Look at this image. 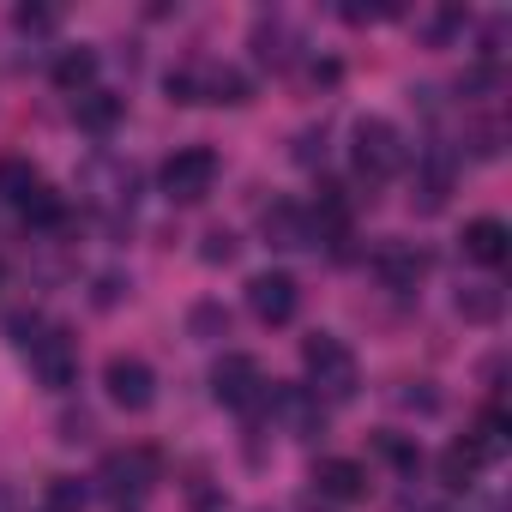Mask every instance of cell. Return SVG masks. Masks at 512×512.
<instances>
[{
	"mask_svg": "<svg viewBox=\"0 0 512 512\" xmlns=\"http://www.w3.org/2000/svg\"><path fill=\"white\" fill-rule=\"evenodd\" d=\"M253 55H260L266 67H290V61H296V31H290V19H260V25H253Z\"/></svg>",
	"mask_w": 512,
	"mask_h": 512,
	"instance_id": "obj_18",
	"label": "cell"
},
{
	"mask_svg": "<svg viewBox=\"0 0 512 512\" xmlns=\"http://www.w3.org/2000/svg\"><path fill=\"white\" fill-rule=\"evenodd\" d=\"M0 512H13V488H0Z\"/></svg>",
	"mask_w": 512,
	"mask_h": 512,
	"instance_id": "obj_37",
	"label": "cell"
},
{
	"mask_svg": "<svg viewBox=\"0 0 512 512\" xmlns=\"http://www.w3.org/2000/svg\"><path fill=\"white\" fill-rule=\"evenodd\" d=\"M314 488H320V500L350 506V500H368V470L356 458H320L314 464Z\"/></svg>",
	"mask_w": 512,
	"mask_h": 512,
	"instance_id": "obj_14",
	"label": "cell"
},
{
	"mask_svg": "<svg viewBox=\"0 0 512 512\" xmlns=\"http://www.w3.org/2000/svg\"><path fill=\"white\" fill-rule=\"evenodd\" d=\"M211 187H217V151H211V145H181V151L163 163V193H169L175 205H199Z\"/></svg>",
	"mask_w": 512,
	"mask_h": 512,
	"instance_id": "obj_5",
	"label": "cell"
},
{
	"mask_svg": "<svg viewBox=\"0 0 512 512\" xmlns=\"http://www.w3.org/2000/svg\"><path fill=\"white\" fill-rule=\"evenodd\" d=\"M374 278H380L386 290H416V284L428 278V253H422L416 241H380V247H374Z\"/></svg>",
	"mask_w": 512,
	"mask_h": 512,
	"instance_id": "obj_12",
	"label": "cell"
},
{
	"mask_svg": "<svg viewBox=\"0 0 512 512\" xmlns=\"http://www.w3.org/2000/svg\"><path fill=\"white\" fill-rule=\"evenodd\" d=\"M121 115H127V97L121 91H85V97H73V121L91 133V139H109L115 127H121Z\"/></svg>",
	"mask_w": 512,
	"mask_h": 512,
	"instance_id": "obj_16",
	"label": "cell"
},
{
	"mask_svg": "<svg viewBox=\"0 0 512 512\" xmlns=\"http://www.w3.org/2000/svg\"><path fill=\"white\" fill-rule=\"evenodd\" d=\"M199 260H205V266H229V260H235V235H229V229H211L205 247H199Z\"/></svg>",
	"mask_w": 512,
	"mask_h": 512,
	"instance_id": "obj_30",
	"label": "cell"
},
{
	"mask_svg": "<svg viewBox=\"0 0 512 512\" xmlns=\"http://www.w3.org/2000/svg\"><path fill=\"white\" fill-rule=\"evenodd\" d=\"M133 187H139L133 163H121V157H109V151H91V157L79 163V199H85L91 211H103L109 223H121V217L133 211Z\"/></svg>",
	"mask_w": 512,
	"mask_h": 512,
	"instance_id": "obj_4",
	"label": "cell"
},
{
	"mask_svg": "<svg viewBox=\"0 0 512 512\" xmlns=\"http://www.w3.org/2000/svg\"><path fill=\"white\" fill-rule=\"evenodd\" d=\"M157 488V452L151 446H127V452H109L103 470H97V494L109 512H145Z\"/></svg>",
	"mask_w": 512,
	"mask_h": 512,
	"instance_id": "obj_1",
	"label": "cell"
},
{
	"mask_svg": "<svg viewBox=\"0 0 512 512\" xmlns=\"http://www.w3.org/2000/svg\"><path fill=\"white\" fill-rule=\"evenodd\" d=\"M61 440H91V416H61Z\"/></svg>",
	"mask_w": 512,
	"mask_h": 512,
	"instance_id": "obj_36",
	"label": "cell"
},
{
	"mask_svg": "<svg viewBox=\"0 0 512 512\" xmlns=\"http://www.w3.org/2000/svg\"><path fill=\"white\" fill-rule=\"evenodd\" d=\"M260 229H266V247H278V253L320 247V235H314V217H308L302 205H290V199H278V205L260 217Z\"/></svg>",
	"mask_w": 512,
	"mask_h": 512,
	"instance_id": "obj_13",
	"label": "cell"
},
{
	"mask_svg": "<svg viewBox=\"0 0 512 512\" xmlns=\"http://www.w3.org/2000/svg\"><path fill=\"white\" fill-rule=\"evenodd\" d=\"M266 416L290 434V440H314V434H326V404L308 392V386H266Z\"/></svg>",
	"mask_w": 512,
	"mask_h": 512,
	"instance_id": "obj_6",
	"label": "cell"
},
{
	"mask_svg": "<svg viewBox=\"0 0 512 512\" xmlns=\"http://www.w3.org/2000/svg\"><path fill=\"white\" fill-rule=\"evenodd\" d=\"M350 157H356V175L368 187H380V181H392L410 163V145H404V133L386 115H362L356 133H350Z\"/></svg>",
	"mask_w": 512,
	"mask_h": 512,
	"instance_id": "obj_3",
	"label": "cell"
},
{
	"mask_svg": "<svg viewBox=\"0 0 512 512\" xmlns=\"http://www.w3.org/2000/svg\"><path fill=\"white\" fill-rule=\"evenodd\" d=\"M247 308L266 326H290L296 308H302V290H296L290 272H260V278H247Z\"/></svg>",
	"mask_w": 512,
	"mask_h": 512,
	"instance_id": "obj_10",
	"label": "cell"
},
{
	"mask_svg": "<svg viewBox=\"0 0 512 512\" xmlns=\"http://www.w3.org/2000/svg\"><path fill=\"white\" fill-rule=\"evenodd\" d=\"M0 278H7V266H0Z\"/></svg>",
	"mask_w": 512,
	"mask_h": 512,
	"instance_id": "obj_38",
	"label": "cell"
},
{
	"mask_svg": "<svg viewBox=\"0 0 512 512\" xmlns=\"http://www.w3.org/2000/svg\"><path fill=\"white\" fill-rule=\"evenodd\" d=\"M374 452H380L392 470H404V476H416V464H422L416 440H404V434H380V440H374Z\"/></svg>",
	"mask_w": 512,
	"mask_h": 512,
	"instance_id": "obj_27",
	"label": "cell"
},
{
	"mask_svg": "<svg viewBox=\"0 0 512 512\" xmlns=\"http://www.w3.org/2000/svg\"><path fill=\"white\" fill-rule=\"evenodd\" d=\"M91 79H97V49H61L55 55V85L67 91V97H85L91 91Z\"/></svg>",
	"mask_w": 512,
	"mask_h": 512,
	"instance_id": "obj_19",
	"label": "cell"
},
{
	"mask_svg": "<svg viewBox=\"0 0 512 512\" xmlns=\"http://www.w3.org/2000/svg\"><path fill=\"white\" fill-rule=\"evenodd\" d=\"M121 290H127V284H121L115 272H109V278H97V308H115V302H121Z\"/></svg>",
	"mask_w": 512,
	"mask_h": 512,
	"instance_id": "obj_35",
	"label": "cell"
},
{
	"mask_svg": "<svg viewBox=\"0 0 512 512\" xmlns=\"http://www.w3.org/2000/svg\"><path fill=\"white\" fill-rule=\"evenodd\" d=\"M302 368H308V392H314L320 404H344V398H356V386H362V368H356L350 344L332 338V332H314V338L302 344Z\"/></svg>",
	"mask_w": 512,
	"mask_h": 512,
	"instance_id": "obj_2",
	"label": "cell"
},
{
	"mask_svg": "<svg viewBox=\"0 0 512 512\" xmlns=\"http://www.w3.org/2000/svg\"><path fill=\"white\" fill-rule=\"evenodd\" d=\"M37 187H43V181H37V169H31L25 157H0V199H7V205H25Z\"/></svg>",
	"mask_w": 512,
	"mask_h": 512,
	"instance_id": "obj_22",
	"label": "cell"
},
{
	"mask_svg": "<svg viewBox=\"0 0 512 512\" xmlns=\"http://www.w3.org/2000/svg\"><path fill=\"white\" fill-rule=\"evenodd\" d=\"M302 169H314V163H326V127H302L296 133V151H290Z\"/></svg>",
	"mask_w": 512,
	"mask_h": 512,
	"instance_id": "obj_29",
	"label": "cell"
},
{
	"mask_svg": "<svg viewBox=\"0 0 512 512\" xmlns=\"http://www.w3.org/2000/svg\"><path fill=\"white\" fill-rule=\"evenodd\" d=\"M452 175H458L452 145L428 139V145L416 151V193H410V205H416V211H440V205H446V193H452Z\"/></svg>",
	"mask_w": 512,
	"mask_h": 512,
	"instance_id": "obj_8",
	"label": "cell"
},
{
	"mask_svg": "<svg viewBox=\"0 0 512 512\" xmlns=\"http://www.w3.org/2000/svg\"><path fill=\"white\" fill-rule=\"evenodd\" d=\"M398 404H404V410H422V416H434V410H440V392H428V386H422V392H398Z\"/></svg>",
	"mask_w": 512,
	"mask_h": 512,
	"instance_id": "obj_34",
	"label": "cell"
},
{
	"mask_svg": "<svg viewBox=\"0 0 512 512\" xmlns=\"http://www.w3.org/2000/svg\"><path fill=\"white\" fill-rule=\"evenodd\" d=\"M103 386H109V398H115L121 410H151V404H157V374H151L139 356H109Z\"/></svg>",
	"mask_w": 512,
	"mask_h": 512,
	"instance_id": "obj_11",
	"label": "cell"
},
{
	"mask_svg": "<svg viewBox=\"0 0 512 512\" xmlns=\"http://www.w3.org/2000/svg\"><path fill=\"white\" fill-rule=\"evenodd\" d=\"M464 25H470V13H458V7H446V13H440V19H434V25H428V43H434V49H440V43H452V37H458V31H464Z\"/></svg>",
	"mask_w": 512,
	"mask_h": 512,
	"instance_id": "obj_32",
	"label": "cell"
},
{
	"mask_svg": "<svg viewBox=\"0 0 512 512\" xmlns=\"http://www.w3.org/2000/svg\"><path fill=\"white\" fill-rule=\"evenodd\" d=\"M13 25H19V31H49V25H55V13H49V7H19V13H13Z\"/></svg>",
	"mask_w": 512,
	"mask_h": 512,
	"instance_id": "obj_33",
	"label": "cell"
},
{
	"mask_svg": "<svg viewBox=\"0 0 512 512\" xmlns=\"http://www.w3.org/2000/svg\"><path fill=\"white\" fill-rule=\"evenodd\" d=\"M43 506H49V512H85V506H91V482H79V476H49V482H43Z\"/></svg>",
	"mask_w": 512,
	"mask_h": 512,
	"instance_id": "obj_23",
	"label": "cell"
},
{
	"mask_svg": "<svg viewBox=\"0 0 512 512\" xmlns=\"http://www.w3.org/2000/svg\"><path fill=\"white\" fill-rule=\"evenodd\" d=\"M43 332H49V326H43L37 314H7V338H13L19 350H31V344H37Z\"/></svg>",
	"mask_w": 512,
	"mask_h": 512,
	"instance_id": "obj_31",
	"label": "cell"
},
{
	"mask_svg": "<svg viewBox=\"0 0 512 512\" xmlns=\"http://www.w3.org/2000/svg\"><path fill=\"white\" fill-rule=\"evenodd\" d=\"M458 247H464V260H476V266H506V253H512V229H506L500 217H476V223H464Z\"/></svg>",
	"mask_w": 512,
	"mask_h": 512,
	"instance_id": "obj_15",
	"label": "cell"
},
{
	"mask_svg": "<svg viewBox=\"0 0 512 512\" xmlns=\"http://www.w3.org/2000/svg\"><path fill=\"white\" fill-rule=\"evenodd\" d=\"M253 97V85H247V73H235V67H211V61H199V103H247Z\"/></svg>",
	"mask_w": 512,
	"mask_h": 512,
	"instance_id": "obj_17",
	"label": "cell"
},
{
	"mask_svg": "<svg viewBox=\"0 0 512 512\" xmlns=\"http://www.w3.org/2000/svg\"><path fill=\"white\" fill-rule=\"evenodd\" d=\"M464 446H470L482 464H500V458H506V446H512V422H506L500 410H488V416L464 434Z\"/></svg>",
	"mask_w": 512,
	"mask_h": 512,
	"instance_id": "obj_20",
	"label": "cell"
},
{
	"mask_svg": "<svg viewBox=\"0 0 512 512\" xmlns=\"http://www.w3.org/2000/svg\"><path fill=\"white\" fill-rule=\"evenodd\" d=\"M500 308H506V296H500L494 284H470V290H458V314H464L470 326H494Z\"/></svg>",
	"mask_w": 512,
	"mask_h": 512,
	"instance_id": "obj_21",
	"label": "cell"
},
{
	"mask_svg": "<svg viewBox=\"0 0 512 512\" xmlns=\"http://www.w3.org/2000/svg\"><path fill=\"white\" fill-rule=\"evenodd\" d=\"M187 332H193L199 344H217V338H229V308H223V302H199V308L187 314Z\"/></svg>",
	"mask_w": 512,
	"mask_h": 512,
	"instance_id": "obj_25",
	"label": "cell"
},
{
	"mask_svg": "<svg viewBox=\"0 0 512 512\" xmlns=\"http://www.w3.org/2000/svg\"><path fill=\"white\" fill-rule=\"evenodd\" d=\"M169 103H199V61H187V67H175L169 79Z\"/></svg>",
	"mask_w": 512,
	"mask_h": 512,
	"instance_id": "obj_28",
	"label": "cell"
},
{
	"mask_svg": "<svg viewBox=\"0 0 512 512\" xmlns=\"http://www.w3.org/2000/svg\"><path fill=\"white\" fill-rule=\"evenodd\" d=\"M25 217H31L37 229H61V223H67V199L49 193V187H37V193L25 199Z\"/></svg>",
	"mask_w": 512,
	"mask_h": 512,
	"instance_id": "obj_26",
	"label": "cell"
},
{
	"mask_svg": "<svg viewBox=\"0 0 512 512\" xmlns=\"http://www.w3.org/2000/svg\"><path fill=\"white\" fill-rule=\"evenodd\" d=\"M476 470H482V458H476L464 440H452V446L440 452V482H446V488H470V476H476Z\"/></svg>",
	"mask_w": 512,
	"mask_h": 512,
	"instance_id": "obj_24",
	"label": "cell"
},
{
	"mask_svg": "<svg viewBox=\"0 0 512 512\" xmlns=\"http://www.w3.org/2000/svg\"><path fill=\"white\" fill-rule=\"evenodd\" d=\"M25 356H31L37 386H49V392H67V386L79 380V344H73L67 332H43Z\"/></svg>",
	"mask_w": 512,
	"mask_h": 512,
	"instance_id": "obj_9",
	"label": "cell"
},
{
	"mask_svg": "<svg viewBox=\"0 0 512 512\" xmlns=\"http://www.w3.org/2000/svg\"><path fill=\"white\" fill-rule=\"evenodd\" d=\"M211 398H217V404H229V410H253V404H266V374H260V362L241 356V350H229V356L211 368Z\"/></svg>",
	"mask_w": 512,
	"mask_h": 512,
	"instance_id": "obj_7",
	"label": "cell"
}]
</instances>
